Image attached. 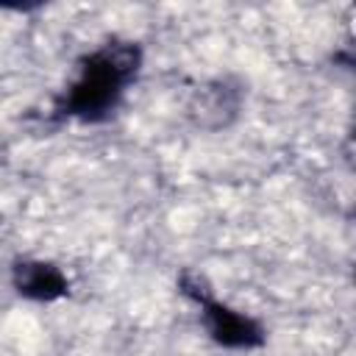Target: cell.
Here are the masks:
<instances>
[{
    "instance_id": "1",
    "label": "cell",
    "mask_w": 356,
    "mask_h": 356,
    "mask_svg": "<svg viewBox=\"0 0 356 356\" xmlns=\"http://www.w3.org/2000/svg\"><path fill=\"white\" fill-rule=\"evenodd\" d=\"M139 64H142L139 44L108 42L103 50L83 58L81 75L61 97L58 111L92 122L108 117L122 95V86L136 75Z\"/></svg>"
},
{
    "instance_id": "3",
    "label": "cell",
    "mask_w": 356,
    "mask_h": 356,
    "mask_svg": "<svg viewBox=\"0 0 356 356\" xmlns=\"http://www.w3.org/2000/svg\"><path fill=\"white\" fill-rule=\"evenodd\" d=\"M11 284L22 298L31 300H56L70 289L67 275L50 261H17L11 267Z\"/></svg>"
},
{
    "instance_id": "5",
    "label": "cell",
    "mask_w": 356,
    "mask_h": 356,
    "mask_svg": "<svg viewBox=\"0 0 356 356\" xmlns=\"http://www.w3.org/2000/svg\"><path fill=\"white\" fill-rule=\"evenodd\" d=\"M178 286H181V292H184L186 298L197 300L200 306L209 303V300H214V289H211L209 278H206L203 273H197V270H184L181 278H178Z\"/></svg>"
},
{
    "instance_id": "2",
    "label": "cell",
    "mask_w": 356,
    "mask_h": 356,
    "mask_svg": "<svg viewBox=\"0 0 356 356\" xmlns=\"http://www.w3.org/2000/svg\"><path fill=\"white\" fill-rule=\"evenodd\" d=\"M203 320H206L211 339L225 348H256L264 342V331L256 320H250L217 300L203 303Z\"/></svg>"
},
{
    "instance_id": "4",
    "label": "cell",
    "mask_w": 356,
    "mask_h": 356,
    "mask_svg": "<svg viewBox=\"0 0 356 356\" xmlns=\"http://www.w3.org/2000/svg\"><path fill=\"white\" fill-rule=\"evenodd\" d=\"M239 108V89L228 86L225 81H214L195 92L189 103V117L203 128H222L236 117Z\"/></svg>"
}]
</instances>
